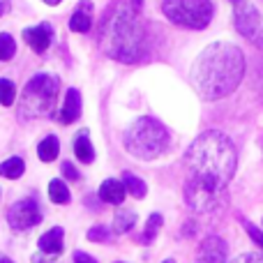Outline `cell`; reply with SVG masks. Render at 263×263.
Segmentation results:
<instances>
[{
  "mask_svg": "<svg viewBox=\"0 0 263 263\" xmlns=\"http://www.w3.org/2000/svg\"><path fill=\"white\" fill-rule=\"evenodd\" d=\"M49 196H51V201H53V203H60V205H67L69 199H72V196H69L67 185H65L63 180H58V178L49 182Z\"/></svg>",
  "mask_w": 263,
  "mask_h": 263,
  "instance_id": "d6986e66",
  "label": "cell"
},
{
  "mask_svg": "<svg viewBox=\"0 0 263 263\" xmlns=\"http://www.w3.org/2000/svg\"><path fill=\"white\" fill-rule=\"evenodd\" d=\"M159 227H162V215L159 213H153L148 219V224H145V231H143V242H150L155 238V233L159 231Z\"/></svg>",
  "mask_w": 263,
  "mask_h": 263,
  "instance_id": "cb8c5ba5",
  "label": "cell"
},
{
  "mask_svg": "<svg viewBox=\"0 0 263 263\" xmlns=\"http://www.w3.org/2000/svg\"><path fill=\"white\" fill-rule=\"evenodd\" d=\"M74 155H77V159H81L83 164H90L92 159H95V148H92V143H90L86 132L74 139Z\"/></svg>",
  "mask_w": 263,
  "mask_h": 263,
  "instance_id": "9a60e30c",
  "label": "cell"
},
{
  "mask_svg": "<svg viewBox=\"0 0 263 263\" xmlns=\"http://www.w3.org/2000/svg\"><path fill=\"white\" fill-rule=\"evenodd\" d=\"M100 49L118 63H136L148 51V32L141 21V0L116 3L97 28Z\"/></svg>",
  "mask_w": 263,
  "mask_h": 263,
  "instance_id": "6da1fadb",
  "label": "cell"
},
{
  "mask_svg": "<svg viewBox=\"0 0 263 263\" xmlns=\"http://www.w3.org/2000/svg\"><path fill=\"white\" fill-rule=\"evenodd\" d=\"M242 227H245V231L250 233V238H252V240H254L256 245H261V250H263V231H261V229H256L254 224H252V222H247V219H242Z\"/></svg>",
  "mask_w": 263,
  "mask_h": 263,
  "instance_id": "484cf974",
  "label": "cell"
},
{
  "mask_svg": "<svg viewBox=\"0 0 263 263\" xmlns=\"http://www.w3.org/2000/svg\"><path fill=\"white\" fill-rule=\"evenodd\" d=\"M185 203L190 205L194 213L208 215L219 210L227 201H224V190H215V187L205 185L201 180H194V178H187L185 182Z\"/></svg>",
  "mask_w": 263,
  "mask_h": 263,
  "instance_id": "52a82bcc",
  "label": "cell"
},
{
  "mask_svg": "<svg viewBox=\"0 0 263 263\" xmlns=\"http://www.w3.org/2000/svg\"><path fill=\"white\" fill-rule=\"evenodd\" d=\"M231 3H233V5H238V3H240V0H231Z\"/></svg>",
  "mask_w": 263,
  "mask_h": 263,
  "instance_id": "836d02e7",
  "label": "cell"
},
{
  "mask_svg": "<svg viewBox=\"0 0 263 263\" xmlns=\"http://www.w3.org/2000/svg\"><path fill=\"white\" fill-rule=\"evenodd\" d=\"M233 263H263V254H254V252H247V254H240Z\"/></svg>",
  "mask_w": 263,
  "mask_h": 263,
  "instance_id": "4316f807",
  "label": "cell"
},
{
  "mask_svg": "<svg viewBox=\"0 0 263 263\" xmlns=\"http://www.w3.org/2000/svg\"><path fill=\"white\" fill-rule=\"evenodd\" d=\"M7 222L14 231H26V229L37 227L42 222V210L37 205V201H32V199L16 201L7 213Z\"/></svg>",
  "mask_w": 263,
  "mask_h": 263,
  "instance_id": "9c48e42d",
  "label": "cell"
},
{
  "mask_svg": "<svg viewBox=\"0 0 263 263\" xmlns=\"http://www.w3.org/2000/svg\"><path fill=\"white\" fill-rule=\"evenodd\" d=\"M81 116V92L77 88H69L67 95H65V104L63 109L55 114V120H60L63 125H69Z\"/></svg>",
  "mask_w": 263,
  "mask_h": 263,
  "instance_id": "7c38bea8",
  "label": "cell"
},
{
  "mask_svg": "<svg viewBox=\"0 0 263 263\" xmlns=\"http://www.w3.org/2000/svg\"><path fill=\"white\" fill-rule=\"evenodd\" d=\"M23 40L35 53H44L51 46V40H53V28L49 23H37V26L23 30Z\"/></svg>",
  "mask_w": 263,
  "mask_h": 263,
  "instance_id": "8fae6325",
  "label": "cell"
},
{
  "mask_svg": "<svg viewBox=\"0 0 263 263\" xmlns=\"http://www.w3.org/2000/svg\"><path fill=\"white\" fill-rule=\"evenodd\" d=\"M46 5H58V3H63V0H44Z\"/></svg>",
  "mask_w": 263,
  "mask_h": 263,
  "instance_id": "4dcf8cb0",
  "label": "cell"
},
{
  "mask_svg": "<svg viewBox=\"0 0 263 263\" xmlns=\"http://www.w3.org/2000/svg\"><path fill=\"white\" fill-rule=\"evenodd\" d=\"M63 173H65V178H69V180H79V178H81V173L72 166V162H63Z\"/></svg>",
  "mask_w": 263,
  "mask_h": 263,
  "instance_id": "83f0119b",
  "label": "cell"
},
{
  "mask_svg": "<svg viewBox=\"0 0 263 263\" xmlns=\"http://www.w3.org/2000/svg\"><path fill=\"white\" fill-rule=\"evenodd\" d=\"M136 224V215L132 210H120L114 217V233H127L134 229Z\"/></svg>",
  "mask_w": 263,
  "mask_h": 263,
  "instance_id": "ffe728a7",
  "label": "cell"
},
{
  "mask_svg": "<svg viewBox=\"0 0 263 263\" xmlns=\"http://www.w3.org/2000/svg\"><path fill=\"white\" fill-rule=\"evenodd\" d=\"M261 224H263V222H261Z\"/></svg>",
  "mask_w": 263,
  "mask_h": 263,
  "instance_id": "e575fe53",
  "label": "cell"
},
{
  "mask_svg": "<svg viewBox=\"0 0 263 263\" xmlns=\"http://www.w3.org/2000/svg\"><path fill=\"white\" fill-rule=\"evenodd\" d=\"M123 185H125V192H129L134 199H143V196L148 194V185H145L139 176H134V173H129V171L123 173Z\"/></svg>",
  "mask_w": 263,
  "mask_h": 263,
  "instance_id": "2e32d148",
  "label": "cell"
},
{
  "mask_svg": "<svg viewBox=\"0 0 263 263\" xmlns=\"http://www.w3.org/2000/svg\"><path fill=\"white\" fill-rule=\"evenodd\" d=\"M185 164L190 168V178L205 182L215 190H227L238 164L236 145L222 132H203L187 148Z\"/></svg>",
  "mask_w": 263,
  "mask_h": 263,
  "instance_id": "3957f363",
  "label": "cell"
},
{
  "mask_svg": "<svg viewBox=\"0 0 263 263\" xmlns=\"http://www.w3.org/2000/svg\"><path fill=\"white\" fill-rule=\"evenodd\" d=\"M162 12L176 26L201 30L213 21L215 7L210 0H162Z\"/></svg>",
  "mask_w": 263,
  "mask_h": 263,
  "instance_id": "8992f818",
  "label": "cell"
},
{
  "mask_svg": "<svg viewBox=\"0 0 263 263\" xmlns=\"http://www.w3.org/2000/svg\"><path fill=\"white\" fill-rule=\"evenodd\" d=\"M123 143L139 159H157L168 145V132L159 120L143 116L134 120L123 134Z\"/></svg>",
  "mask_w": 263,
  "mask_h": 263,
  "instance_id": "277c9868",
  "label": "cell"
},
{
  "mask_svg": "<svg viewBox=\"0 0 263 263\" xmlns=\"http://www.w3.org/2000/svg\"><path fill=\"white\" fill-rule=\"evenodd\" d=\"M233 21H236L238 32L245 40H250L254 46L263 49V18L254 5L247 3V0H240L236 5V12H233Z\"/></svg>",
  "mask_w": 263,
  "mask_h": 263,
  "instance_id": "ba28073f",
  "label": "cell"
},
{
  "mask_svg": "<svg viewBox=\"0 0 263 263\" xmlns=\"http://www.w3.org/2000/svg\"><path fill=\"white\" fill-rule=\"evenodd\" d=\"M60 153V141L58 136H46L40 145H37V155H40L42 162H53Z\"/></svg>",
  "mask_w": 263,
  "mask_h": 263,
  "instance_id": "e0dca14e",
  "label": "cell"
},
{
  "mask_svg": "<svg viewBox=\"0 0 263 263\" xmlns=\"http://www.w3.org/2000/svg\"><path fill=\"white\" fill-rule=\"evenodd\" d=\"M0 263H12V261H9L7 256H0Z\"/></svg>",
  "mask_w": 263,
  "mask_h": 263,
  "instance_id": "1f68e13d",
  "label": "cell"
},
{
  "mask_svg": "<svg viewBox=\"0 0 263 263\" xmlns=\"http://www.w3.org/2000/svg\"><path fill=\"white\" fill-rule=\"evenodd\" d=\"M69 28H72L74 32H88L92 28V18L90 14L81 12V9H77V12L72 14V18H69Z\"/></svg>",
  "mask_w": 263,
  "mask_h": 263,
  "instance_id": "44dd1931",
  "label": "cell"
},
{
  "mask_svg": "<svg viewBox=\"0 0 263 263\" xmlns=\"http://www.w3.org/2000/svg\"><path fill=\"white\" fill-rule=\"evenodd\" d=\"M245 74V55L236 44L215 42L192 65V86L203 100L215 102L231 95Z\"/></svg>",
  "mask_w": 263,
  "mask_h": 263,
  "instance_id": "7a4b0ae2",
  "label": "cell"
},
{
  "mask_svg": "<svg viewBox=\"0 0 263 263\" xmlns=\"http://www.w3.org/2000/svg\"><path fill=\"white\" fill-rule=\"evenodd\" d=\"M9 9H12V0H0V16H5Z\"/></svg>",
  "mask_w": 263,
  "mask_h": 263,
  "instance_id": "f546056e",
  "label": "cell"
},
{
  "mask_svg": "<svg viewBox=\"0 0 263 263\" xmlns=\"http://www.w3.org/2000/svg\"><path fill=\"white\" fill-rule=\"evenodd\" d=\"M26 171V162L21 157H9L0 164V176L3 178H9V180H16V178L23 176Z\"/></svg>",
  "mask_w": 263,
  "mask_h": 263,
  "instance_id": "ac0fdd59",
  "label": "cell"
},
{
  "mask_svg": "<svg viewBox=\"0 0 263 263\" xmlns=\"http://www.w3.org/2000/svg\"><path fill=\"white\" fill-rule=\"evenodd\" d=\"M125 185L120 180H114V178H109V180L102 182L100 187V199L104 201V203H114V205H120L125 201Z\"/></svg>",
  "mask_w": 263,
  "mask_h": 263,
  "instance_id": "4fadbf2b",
  "label": "cell"
},
{
  "mask_svg": "<svg viewBox=\"0 0 263 263\" xmlns=\"http://www.w3.org/2000/svg\"><path fill=\"white\" fill-rule=\"evenodd\" d=\"M74 263H97L88 252H74Z\"/></svg>",
  "mask_w": 263,
  "mask_h": 263,
  "instance_id": "f1b7e54d",
  "label": "cell"
},
{
  "mask_svg": "<svg viewBox=\"0 0 263 263\" xmlns=\"http://www.w3.org/2000/svg\"><path fill=\"white\" fill-rule=\"evenodd\" d=\"M16 100V88L9 79H0V104L3 106H12Z\"/></svg>",
  "mask_w": 263,
  "mask_h": 263,
  "instance_id": "603a6c76",
  "label": "cell"
},
{
  "mask_svg": "<svg viewBox=\"0 0 263 263\" xmlns=\"http://www.w3.org/2000/svg\"><path fill=\"white\" fill-rule=\"evenodd\" d=\"M60 81L51 74H37L26 83L21 95V106H18V116L23 120H35L44 118L51 114L55 106V97H58Z\"/></svg>",
  "mask_w": 263,
  "mask_h": 263,
  "instance_id": "5b68a950",
  "label": "cell"
},
{
  "mask_svg": "<svg viewBox=\"0 0 263 263\" xmlns=\"http://www.w3.org/2000/svg\"><path fill=\"white\" fill-rule=\"evenodd\" d=\"M63 236H65V231L60 227L49 229V231L40 238V250L49 256L60 254V252H63Z\"/></svg>",
  "mask_w": 263,
  "mask_h": 263,
  "instance_id": "5bb4252c",
  "label": "cell"
},
{
  "mask_svg": "<svg viewBox=\"0 0 263 263\" xmlns=\"http://www.w3.org/2000/svg\"><path fill=\"white\" fill-rule=\"evenodd\" d=\"M14 53H16V42H14V37L9 32H3L0 35V60L7 63V60L14 58Z\"/></svg>",
  "mask_w": 263,
  "mask_h": 263,
  "instance_id": "7402d4cb",
  "label": "cell"
},
{
  "mask_svg": "<svg viewBox=\"0 0 263 263\" xmlns=\"http://www.w3.org/2000/svg\"><path fill=\"white\" fill-rule=\"evenodd\" d=\"M162 263H176V261H173V259H166V261H162Z\"/></svg>",
  "mask_w": 263,
  "mask_h": 263,
  "instance_id": "d6a6232c",
  "label": "cell"
},
{
  "mask_svg": "<svg viewBox=\"0 0 263 263\" xmlns=\"http://www.w3.org/2000/svg\"><path fill=\"white\" fill-rule=\"evenodd\" d=\"M194 263H227V242L219 236H208L199 245Z\"/></svg>",
  "mask_w": 263,
  "mask_h": 263,
  "instance_id": "30bf717a",
  "label": "cell"
},
{
  "mask_svg": "<svg viewBox=\"0 0 263 263\" xmlns=\"http://www.w3.org/2000/svg\"><path fill=\"white\" fill-rule=\"evenodd\" d=\"M109 236H111L109 229H104V227H92L88 231V240H92V242H106Z\"/></svg>",
  "mask_w": 263,
  "mask_h": 263,
  "instance_id": "d4e9b609",
  "label": "cell"
}]
</instances>
